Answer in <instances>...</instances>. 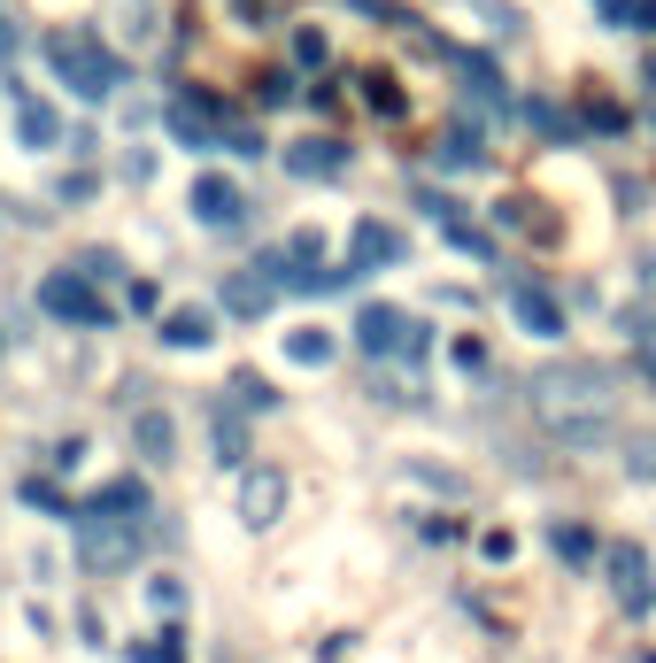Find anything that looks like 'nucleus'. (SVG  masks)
<instances>
[{
    "label": "nucleus",
    "mask_w": 656,
    "mask_h": 663,
    "mask_svg": "<svg viewBox=\"0 0 656 663\" xmlns=\"http://www.w3.org/2000/svg\"><path fill=\"white\" fill-rule=\"evenodd\" d=\"M533 417L564 448H618V378L603 363H548L533 378Z\"/></svg>",
    "instance_id": "f257e3e1"
},
{
    "label": "nucleus",
    "mask_w": 656,
    "mask_h": 663,
    "mask_svg": "<svg viewBox=\"0 0 656 663\" xmlns=\"http://www.w3.org/2000/svg\"><path fill=\"white\" fill-rule=\"evenodd\" d=\"M47 54H54V70L70 77V93H86V101H109V93L124 86V62H116L109 47H94L86 32H54Z\"/></svg>",
    "instance_id": "f03ea898"
},
{
    "label": "nucleus",
    "mask_w": 656,
    "mask_h": 663,
    "mask_svg": "<svg viewBox=\"0 0 656 663\" xmlns=\"http://www.w3.org/2000/svg\"><path fill=\"white\" fill-rule=\"evenodd\" d=\"M147 540V517H109V510H86L77 517V555H86L94 571H124Z\"/></svg>",
    "instance_id": "7ed1b4c3"
},
{
    "label": "nucleus",
    "mask_w": 656,
    "mask_h": 663,
    "mask_svg": "<svg viewBox=\"0 0 656 663\" xmlns=\"http://www.w3.org/2000/svg\"><path fill=\"white\" fill-rule=\"evenodd\" d=\"M356 348H363V355H409V363H418L433 340H425L418 316H401V309H379V301H371V309L356 316Z\"/></svg>",
    "instance_id": "20e7f679"
},
{
    "label": "nucleus",
    "mask_w": 656,
    "mask_h": 663,
    "mask_svg": "<svg viewBox=\"0 0 656 663\" xmlns=\"http://www.w3.org/2000/svg\"><path fill=\"white\" fill-rule=\"evenodd\" d=\"M503 301H510V316L533 332V340H564V301L541 286V278H525V271H510L503 278Z\"/></svg>",
    "instance_id": "39448f33"
},
{
    "label": "nucleus",
    "mask_w": 656,
    "mask_h": 663,
    "mask_svg": "<svg viewBox=\"0 0 656 663\" xmlns=\"http://www.w3.org/2000/svg\"><path fill=\"white\" fill-rule=\"evenodd\" d=\"M39 309H47V316H70V324H109V309H101V293L86 286V271L39 278Z\"/></svg>",
    "instance_id": "423d86ee"
},
{
    "label": "nucleus",
    "mask_w": 656,
    "mask_h": 663,
    "mask_svg": "<svg viewBox=\"0 0 656 663\" xmlns=\"http://www.w3.org/2000/svg\"><path fill=\"white\" fill-rule=\"evenodd\" d=\"M279 510H286V471H248L239 478V517H248L256 533L279 525Z\"/></svg>",
    "instance_id": "0eeeda50"
},
{
    "label": "nucleus",
    "mask_w": 656,
    "mask_h": 663,
    "mask_svg": "<svg viewBox=\"0 0 656 663\" xmlns=\"http://www.w3.org/2000/svg\"><path fill=\"white\" fill-rule=\"evenodd\" d=\"M401 255H409V239L394 224H371V216L356 224V255H348L356 271H379V263H401Z\"/></svg>",
    "instance_id": "6e6552de"
},
{
    "label": "nucleus",
    "mask_w": 656,
    "mask_h": 663,
    "mask_svg": "<svg viewBox=\"0 0 656 663\" xmlns=\"http://www.w3.org/2000/svg\"><path fill=\"white\" fill-rule=\"evenodd\" d=\"M610 578H618L626 610H656V587H648V555H641V548H610Z\"/></svg>",
    "instance_id": "1a4fd4ad"
},
{
    "label": "nucleus",
    "mask_w": 656,
    "mask_h": 663,
    "mask_svg": "<svg viewBox=\"0 0 656 663\" xmlns=\"http://www.w3.org/2000/svg\"><path fill=\"white\" fill-rule=\"evenodd\" d=\"M194 216L232 232L239 216H248V201H239V186H224V178H201V186H194Z\"/></svg>",
    "instance_id": "9d476101"
},
{
    "label": "nucleus",
    "mask_w": 656,
    "mask_h": 663,
    "mask_svg": "<svg viewBox=\"0 0 656 663\" xmlns=\"http://www.w3.org/2000/svg\"><path fill=\"white\" fill-rule=\"evenodd\" d=\"M286 162H294L301 178H341V171H348V147H341V139H301Z\"/></svg>",
    "instance_id": "9b49d317"
},
{
    "label": "nucleus",
    "mask_w": 656,
    "mask_h": 663,
    "mask_svg": "<svg viewBox=\"0 0 656 663\" xmlns=\"http://www.w3.org/2000/svg\"><path fill=\"white\" fill-rule=\"evenodd\" d=\"M132 440H139V455H147V463H171V455H178L171 417H154V409H139V417H132Z\"/></svg>",
    "instance_id": "f8f14e48"
},
{
    "label": "nucleus",
    "mask_w": 656,
    "mask_h": 663,
    "mask_svg": "<svg viewBox=\"0 0 656 663\" xmlns=\"http://www.w3.org/2000/svg\"><path fill=\"white\" fill-rule=\"evenodd\" d=\"M209 309H178V316H162V340H171V348H209Z\"/></svg>",
    "instance_id": "ddd939ff"
},
{
    "label": "nucleus",
    "mask_w": 656,
    "mask_h": 663,
    "mask_svg": "<svg viewBox=\"0 0 656 663\" xmlns=\"http://www.w3.org/2000/svg\"><path fill=\"white\" fill-rule=\"evenodd\" d=\"M224 309L232 316H263L271 309V278H224Z\"/></svg>",
    "instance_id": "4468645a"
},
{
    "label": "nucleus",
    "mask_w": 656,
    "mask_h": 663,
    "mask_svg": "<svg viewBox=\"0 0 656 663\" xmlns=\"http://www.w3.org/2000/svg\"><path fill=\"white\" fill-rule=\"evenodd\" d=\"M548 548H556V555H571V563H595V540H587V525H548Z\"/></svg>",
    "instance_id": "2eb2a0df"
},
{
    "label": "nucleus",
    "mask_w": 656,
    "mask_h": 663,
    "mask_svg": "<svg viewBox=\"0 0 656 663\" xmlns=\"http://www.w3.org/2000/svg\"><path fill=\"white\" fill-rule=\"evenodd\" d=\"M209 440H216V463H239V455H248V433H239V417H224V409H216Z\"/></svg>",
    "instance_id": "dca6fc26"
},
{
    "label": "nucleus",
    "mask_w": 656,
    "mask_h": 663,
    "mask_svg": "<svg viewBox=\"0 0 656 663\" xmlns=\"http://www.w3.org/2000/svg\"><path fill=\"white\" fill-rule=\"evenodd\" d=\"M618 455H626L641 478H656V433H618Z\"/></svg>",
    "instance_id": "f3484780"
},
{
    "label": "nucleus",
    "mask_w": 656,
    "mask_h": 663,
    "mask_svg": "<svg viewBox=\"0 0 656 663\" xmlns=\"http://www.w3.org/2000/svg\"><path fill=\"white\" fill-rule=\"evenodd\" d=\"M618 332H633V348H641V363L656 355V309H626V316H618Z\"/></svg>",
    "instance_id": "a211bd4d"
},
{
    "label": "nucleus",
    "mask_w": 656,
    "mask_h": 663,
    "mask_svg": "<svg viewBox=\"0 0 656 663\" xmlns=\"http://www.w3.org/2000/svg\"><path fill=\"white\" fill-rule=\"evenodd\" d=\"M286 355H294V363H333V340L309 324V332H294V340H286Z\"/></svg>",
    "instance_id": "6ab92c4d"
},
{
    "label": "nucleus",
    "mask_w": 656,
    "mask_h": 663,
    "mask_svg": "<svg viewBox=\"0 0 656 663\" xmlns=\"http://www.w3.org/2000/svg\"><path fill=\"white\" fill-rule=\"evenodd\" d=\"M441 162H448V171H479V139L471 132H448L441 139Z\"/></svg>",
    "instance_id": "aec40b11"
},
{
    "label": "nucleus",
    "mask_w": 656,
    "mask_h": 663,
    "mask_svg": "<svg viewBox=\"0 0 656 663\" xmlns=\"http://www.w3.org/2000/svg\"><path fill=\"white\" fill-rule=\"evenodd\" d=\"M132 663H186V648H178V633H154L132 648Z\"/></svg>",
    "instance_id": "412c9836"
},
{
    "label": "nucleus",
    "mask_w": 656,
    "mask_h": 663,
    "mask_svg": "<svg viewBox=\"0 0 656 663\" xmlns=\"http://www.w3.org/2000/svg\"><path fill=\"white\" fill-rule=\"evenodd\" d=\"M147 602H154V617H178L186 610V587H178V578H147Z\"/></svg>",
    "instance_id": "4be33fe9"
},
{
    "label": "nucleus",
    "mask_w": 656,
    "mask_h": 663,
    "mask_svg": "<svg viewBox=\"0 0 656 663\" xmlns=\"http://www.w3.org/2000/svg\"><path fill=\"white\" fill-rule=\"evenodd\" d=\"M232 393H239V401H248V409H271V401H279V393H271V386H263L256 371H239V378H232Z\"/></svg>",
    "instance_id": "5701e85b"
},
{
    "label": "nucleus",
    "mask_w": 656,
    "mask_h": 663,
    "mask_svg": "<svg viewBox=\"0 0 656 663\" xmlns=\"http://www.w3.org/2000/svg\"><path fill=\"white\" fill-rule=\"evenodd\" d=\"M24 139H32V147H54V116H47V109H24Z\"/></svg>",
    "instance_id": "b1692460"
},
{
    "label": "nucleus",
    "mask_w": 656,
    "mask_h": 663,
    "mask_svg": "<svg viewBox=\"0 0 656 663\" xmlns=\"http://www.w3.org/2000/svg\"><path fill=\"white\" fill-rule=\"evenodd\" d=\"M47 463H54V471H77V463H86V440H62V448H54Z\"/></svg>",
    "instance_id": "393cba45"
},
{
    "label": "nucleus",
    "mask_w": 656,
    "mask_h": 663,
    "mask_svg": "<svg viewBox=\"0 0 656 663\" xmlns=\"http://www.w3.org/2000/svg\"><path fill=\"white\" fill-rule=\"evenodd\" d=\"M371 109H379V116H394V109H401V93L386 86V77H371Z\"/></svg>",
    "instance_id": "a878e982"
},
{
    "label": "nucleus",
    "mask_w": 656,
    "mask_h": 663,
    "mask_svg": "<svg viewBox=\"0 0 656 663\" xmlns=\"http://www.w3.org/2000/svg\"><path fill=\"white\" fill-rule=\"evenodd\" d=\"M633 24H641V32H656V0H641V9H633Z\"/></svg>",
    "instance_id": "bb28decb"
},
{
    "label": "nucleus",
    "mask_w": 656,
    "mask_h": 663,
    "mask_svg": "<svg viewBox=\"0 0 656 663\" xmlns=\"http://www.w3.org/2000/svg\"><path fill=\"white\" fill-rule=\"evenodd\" d=\"M641 286H648V293H656V255H641Z\"/></svg>",
    "instance_id": "cd10ccee"
},
{
    "label": "nucleus",
    "mask_w": 656,
    "mask_h": 663,
    "mask_svg": "<svg viewBox=\"0 0 656 663\" xmlns=\"http://www.w3.org/2000/svg\"><path fill=\"white\" fill-rule=\"evenodd\" d=\"M641 378H648V393H656V355H648V363H641Z\"/></svg>",
    "instance_id": "c85d7f7f"
}]
</instances>
